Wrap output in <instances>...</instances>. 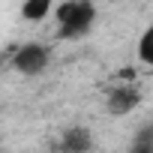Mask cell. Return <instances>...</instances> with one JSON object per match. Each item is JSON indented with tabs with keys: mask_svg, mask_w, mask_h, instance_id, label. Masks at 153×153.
<instances>
[{
	"mask_svg": "<svg viewBox=\"0 0 153 153\" xmlns=\"http://www.w3.org/2000/svg\"><path fill=\"white\" fill-rule=\"evenodd\" d=\"M54 9V0H24L21 3V15H24V21H42V18H48V12Z\"/></svg>",
	"mask_w": 153,
	"mask_h": 153,
	"instance_id": "5b68a950",
	"label": "cell"
},
{
	"mask_svg": "<svg viewBox=\"0 0 153 153\" xmlns=\"http://www.w3.org/2000/svg\"><path fill=\"white\" fill-rule=\"evenodd\" d=\"M132 153H153V123H147V126L135 135V141H132Z\"/></svg>",
	"mask_w": 153,
	"mask_h": 153,
	"instance_id": "52a82bcc",
	"label": "cell"
},
{
	"mask_svg": "<svg viewBox=\"0 0 153 153\" xmlns=\"http://www.w3.org/2000/svg\"><path fill=\"white\" fill-rule=\"evenodd\" d=\"M90 147H93V135L84 126H72L60 141V153H90Z\"/></svg>",
	"mask_w": 153,
	"mask_h": 153,
	"instance_id": "277c9868",
	"label": "cell"
},
{
	"mask_svg": "<svg viewBox=\"0 0 153 153\" xmlns=\"http://www.w3.org/2000/svg\"><path fill=\"white\" fill-rule=\"evenodd\" d=\"M57 18V33L63 39H78L96 24V6L90 0H66L54 9Z\"/></svg>",
	"mask_w": 153,
	"mask_h": 153,
	"instance_id": "6da1fadb",
	"label": "cell"
},
{
	"mask_svg": "<svg viewBox=\"0 0 153 153\" xmlns=\"http://www.w3.org/2000/svg\"><path fill=\"white\" fill-rule=\"evenodd\" d=\"M138 60L147 63V66H153V21L147 24V30L138 39Z\"/></svg>",
	"mask_w": 153,
	"mask_h": 153,
	"instance_id": "8992f818",
	"label": "cell"
},
{
	"mask_svg": "<svg viewBox=\"0 0 153 153\" xmlns=\"http://www.w3.org/2000/svg\"><path fill=\"white\" fill-rule=\"evenodd\" d=\"M48 60H51V51H48L45 45L27 42V45H21V48L15 51L12 66H15V72H21V75H39V72L48 69Z\"/></svg>",
	"mask_w": 153,
	"mask_h": 153,
	"instance_id": "7a4b0ae2",
	"label": "cell"
},
{
	"mask_svg": "<svg viewBox=\"0 0 153 153\" xmlns=\"http://www.w3.org/2000/svg\"><path fill=\"white\" fill-rule=\"evenodd\" d=\"M57 153H60V150H57Z\"/></svg>",
	"mask_w": 153,
	"mask_h": 153,
	"instance_id": "ba28073f",
	"label": "cell"
},
{
	"mask_svg": "<svg viewBox=\"0 0 153 153\" xmlns=\"http://www.w3.org/2000/svg\"><path fill=\"white\" fill-rule=\"evenodd\" d=\"M141 105V90L135 84H117L108 90V111L114 117H123L129 111H135Z\"/></svg>",
	"mask_w": 153,
	"mask_h": 153,
	"instance_id": "3957f363",
	"label": "cell"
}]
</instances>
